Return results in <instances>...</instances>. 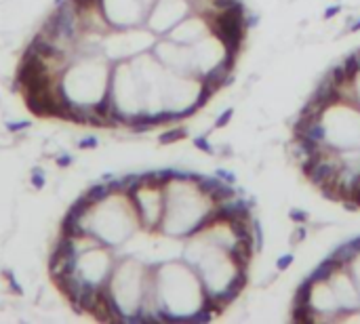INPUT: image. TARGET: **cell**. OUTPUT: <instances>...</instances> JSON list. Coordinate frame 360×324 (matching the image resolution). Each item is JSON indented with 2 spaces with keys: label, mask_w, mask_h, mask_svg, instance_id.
Returning <instances> with one entry per match:
<instances>
[{
  "label": "cell",
  "mask_w": 360,
  "mask_h": 324,
  "mask_svg": "<svg viewBox=\"0 0 360 324\" xmlns=\"http://www.w3.org/2000/svg\"><path fill=\"white\" fill-rule=\"evenodd\" d=\"M312 282L306 278L299 287L295 290V297H293V307H308L312 305Z\"/></svg>",
  "instance_id": "cell-4"
},
{
  "label": "cell",
  "mask_w": 360,
  "mask_h": 324,
  "mask_svg": "<svg viewBox=\"0 0 360 324\" xmlns=\"http://www.w3.org/2000/svg\"><path fill=\"white\" fill-rule=\"evenodd\" d=\"M291 263H293V255H285L283 259H278V261H276V270L278 272H285Z\"/></svg>",
  "instance_id": "cell-5"
},
{
  "label": "cell",
  "mask_w": 360,
  "mask_h": 324,
  "mask_svg": "<svg viewBox=\"0 0 360 324\" xmlns=\"http://www.w3.org/2000/svg\"><path fill=\"white\" fill-rule=\"evenodd\" d=\"M333 257L337 259V261L346 267L348 263H352L356 257H360V251H358V247H356V242L352 240V242H348V244H343V247H339L337 251L333 252Z\"/></svg>",
  "instance_id": "cell-3"
},
{
  "label": "cell",
  "mask_w": 360,
  "mask_h": 324,
  "mask_svg": "<svg viewBox=\"0 0 360 324\" xmlns=\"http://www.w3.org/2000/svg\"><path fill=\"white\" fill-rule=\"evenodd\" d=\"M192 0H61L17 66L30 112L99 129L150 131L196 112L192 44L207 19ZM198 13V11H196Z\"/></svg>",
  "instance_id": "cell-1"
},
{
  "label": "cell",
  "mask_w": 360,
  "mask_h": 324,
  "mask_svg": "<svg viewBox=\"0 0 360 324\" xmlns=\"http://www.w3.org/2000/svg\"><path fill=\"white\" fill-rule=\"evenodd\" d=\"M303 238H306V227L299 225V227H297V230L291 234V242H301Z\"/></svg>",
  "instance_id": "cell-8"
},
{
  "label": "cell",
  "mask_w": 360,
  "mask_h": 324,
  "mask_svg": "<svg viewBox=\"0 0 360 324\" xmlns=\"http://www.w3.org/2000/svg\"><path fill=\"white\" fill-rule=\"evenodd\" d=\"M291 219L297 221V223H306V221H308V213H303L299 209H293L291 211Z\"/></svg>",
  "instance_id": "cell-6"
},
{
  "label": "cell",
  "mask_w": 360,
  "mask_h": 324,
  "mask_svg": "<svg viewBox=\"0 0 360 324\" xmlns=\"http://www.w3.org/2000/svg\"><path fill=\"white\" fill-rule=\"evenodd\" d=\"M253 247H255L253 242H247L242 238H236L232 242V247L228 249V252H230L232 261H234V265H236L238 270H247V267H249L251 257H253Z\"/></svg>",
  "instance_id": "cell-2"
},
{
  "label": "cell",
  "mask_w": 360,
  "mask_h": 324,
  "mask_svg": "<svg viewBox=\"0 0 360 324\" xmlns=\"http://www.w3.org/2000/svg\"><path fill=\"white\" fill-rule=\"evenodd\" d=\"M194 144H196V147H200L202 152H207V154L211 152V145H209V141H205V139H196V141H194Z\"/></svg>",
  "instance_id": "cell-9"
},
{
  "label": "cell",
  "mask_w": 360,
  "mask_h": 324,
  "mask_svg": "<svg viewBox=\"0 0 360 324\" xmlns=\"http://www.w3.org/2000/svg\"><path fill=\"white\" fill-rule=\"evenodd\" d=\"M341 11V6H333V9H328L326 13H324V19H331V17H335V15H337Z\"/></svg>",
  "instance_id": "cell-10"
},
{
  "label": "cell",
  "mask_w": 360,
  "mask_h": 324,
  "mask_svg": "<svg viewBox=\"0 0 360 324\" xmlns=\"http://www.w3.org/2000/svg\"><path fill=\"white\" fill-rule=\"evenodd\" d=\"M350 32H356V30H360V19H356V23H352V26L348 28Z\"/></svg>",
  "instance_id": "cell-11"
},
{
  "label": "cell",
  "mask_w": 360,
  "mask_h": 324,
  "mask_svg": "<svg viewBox=\"0 0 360 324\" xmlns=\"http://www.w3.org/2000/svg\"><path fill=\"white\" fill-rule=\"evenodd\" d=\"M232 116H234V109L230 108V109H228V112H223L221 116H219V118H217V129H221V126H225V124H228Z\"/></svg>",
  "instance_id": "cell-7"
}]
</instances>
